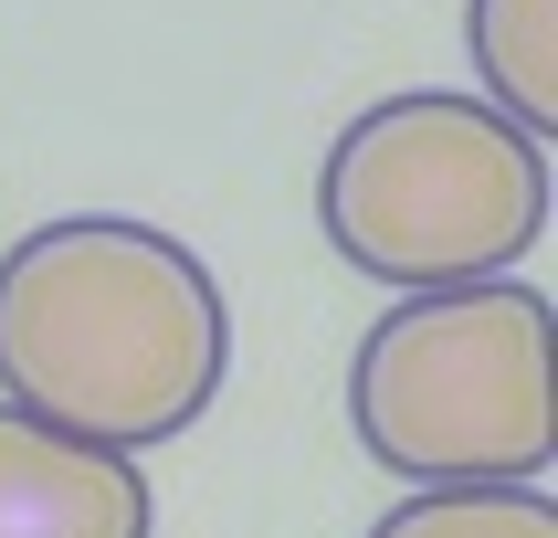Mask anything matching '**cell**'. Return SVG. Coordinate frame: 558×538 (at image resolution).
Masks as SVG:
<instances>
[{"instance_id":"obj_4","label":"cell","mask_w":558,"mask_h":538,"mask_svg":"<svg viewBox=\"0 0 558 538\" xmlns=\"http://www.w3.org/2000/svg\"><path fill=\"white\" fill-rule=\"evenodd\" d=\"M0 538H158L137 454L0 402Z\"/></svg>"},{"instance_id":"obj_2","label":"cell","mask_w":558,"mask_h":538,"mask_svg":"<svg viewBox=\"0 0 558 538\" xmlns=\"http://www.w3.org/2000/svg\"><path fill=\"white\" fill-rule=\"evenodd\" d=\"M316 232L348 275L390 296L517 275L548 232V138H527L464 85L379 95L338 127L316 169Z\"/></svg>"},{"instance_id":"obj_6","label":"cell","mask_w":558,"mask_h":538,"mask_svg":"<svg viewBox=\"0 0 558 538\" xmlns=\"http://www.w3.org/2000/svg\"><path fill=\"white\" fill-rule=\"evenodd\" d=\"M369 538H558L548 486H411Z\"/></svg>"},{"instance_id":"obj_5","label":"cell","mask_w":558,"mask_h":538,"mask_svg":"<svg viewBox=\"0 0 558 538\" xmlns=\"http://www.w3.org/2000/svg\"><path fill=\"white\" fill-rule=\"evenodd\" d=\"M464 43H474V95L527 138H558V0H474Z\"/></svg>"},{"instance_id":"obj_3","label":"cell","mask_w":558,"mask_h":538,"mask_svg":"<svg viewBox=\"0 0 558 538\" xmlns=\"http://www.w3.org/2000/svg\"><path fill=\"white\" fill-rule=\"evenodd\" d=\"M348 433L401 486H537L558 465L548 296L517 275L401 296L348 359Z\"/></svg>"},{"instance_id":"obj_1","label":"cell","mask_w":558,"mask_h":538,"mask_svg":"<svg viewBox=\"0 0 558 538\" xmlns=\"http://www.w3.org/2000/svg\"><path fill=\"white\" fill-rule=\"evenodd\" d=\"M221 380L232 307L180 232L126 212H63L0 253V402L148 454L221 402Z\"/></svg>"}]
</instances>
